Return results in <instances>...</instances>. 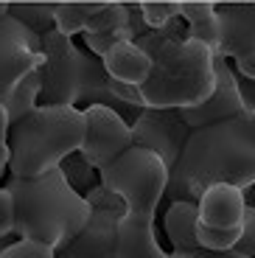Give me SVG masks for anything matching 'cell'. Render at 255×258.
<instances>
[{"instance_id": "6da1fadb", "label": "cell", "mask_w": 255, "mask_h": 258, "mask_svg": "<svg viewBox=\"0 0 255 258\" xmlns=\"http://www.w3.org/2000/svg\"><path fill=\"white\" fill-rule=\"evenodd\" d=\"M227 182L241 191L255 185V112L199 126L191 132L177 168L171 171L166 202H199L205 188Z\"/></svg>"}, {"instance_id": "7a4b0ae2", "label": "cell", "mask_w": 255, "mask_h": 258, "mask_svg": "<svg viewBox=\"0 0 255 258\" xmlns=\"http://www.w3.org/2000/svg\"><path fill=\"white\" fill-rule=\"evenodd\" d=\"M135 42L152 59V73L141 84L143 107L185 110L213 93L216 51L188 37L182 17H174L163 28H149Z\"/></svg>"}, {"instance_id": "3957f363", "label": "cell", "mask_w": 255, "mask_h": 258, "mask_svg": "<svg viewBox=\"0 0 255 258\" xmlns=\"http://www.w3.org/2000/svg\"><path fill=\"white\" fill-rule=\"evenodd\" d=\"M17 205L14 236L53 250L71 241L90 219V202L84 194L68 182L62 168H53L42 177H6Z\"/></svg>"}, {"instance_id": "277c9868", "label": "cell", "mask_w": 255, "mask_h": 258, "mask_svg": "<svg viewBox=\"0 0 255 258\" xmlns=\"http://www.w3.org/2000/svg\"><path fill=\"white\" fill-rule=\"evenodd\" d=\"M84 110L62 104H39L9 126L14 177H42L62 166V160L82 149Z\"/></svg>"}, {"instance_id": "5b68a950", "label": "cell", "mask_w": 255, "mask_h": 258, "mask_svg": "<svg viewBox=\"0 0 255 258\" xmlns=\"http://www.w3.org/2000/svg\"><path fill=\"white\" fill-rule=\"evenodd\" d=\"M171 171L157 152L146 146L126 149L118 160L101 168V185L115 191L126 202V216L141 222H154L160 202L166 200Z\"/></svg>"}, {"instance_id": "8992f818", "label": "cell", "mask_w": 255, "mask_h": 258, "mask_svg": "<svg viewBox=\"0 0 255 258\" xmlns=\"http://www.w3.org/2000/svg\"><path fill=\"white\" fill-rule=\"evenodd\" d=\"M84 197L90 202L87 225L53 252H56V258H115L121 222L126 216V202L101 182L90 188Z\"/></svg>"}, {"instance_id": "52a82bcc", "label": "cell", "mask_w": 255, "mask_h": 258, "mask_svg": "<svg viewBox=\"0 0 255 258\" xmlns=\"http://www.w3.org/2000/svg\"><path fill=\"white\" fill-rule=\"evenodd\" d=\"M45 64L39 68L42 90L39 104H62L76 107L79 101V76H82V48L73 45V37L59 28L42 34Z\"/></svg>"}, {"instance_id": "ba28073f", "label": "cell", "mask_w": 255, "mask_h": 258, "mask_svg": "<svg viewBox=\"0 0 255 258\" xmlns=\"http://www.w3.org/2000/svg\"><path fill=\"white\" fill-rule=\"evenodd\" d=\"M84 141H82V152L87 157L90 166H96L98 171L107 168L112 160L135 146L132 141V123L115 112L112 107H104V104H90L84 107Z\"/></svg>"}, {"instance_id": "9c48e42d", "label": "cell", "mask_w": 255, "mask_h": 258, "mask_svg": "<svg viewBox=\"0 0 255 258\" xmlns=\"http://www.w3.org/2000/svg\"><path fill=\"white\" fill-rule=\"evenodd\" d=\"M45 64L42 37L23 26L17 17L6 14L0 20V101L9 96L14 84L31 71Z\"/></svg>"}, {"instance_id": "30bf717a", "label": "cell", "mask_w": 255, "mask_h": 258, "mask_svg": "<svg viewBox=\"0 0 255 258\" xmlns=\"http://www.w3.org/2000/svg\"><path fill=\"white\" fill-rule=\"evenodd\" d=\"M194 129L185 123L179 110H154L143 107L138 121L132 123V141L135 146H146L163 157L168 171H174L182 157V149L188 143Z\"/></svg>"}, {"instance_id": "8fae6325", "label": "cell", "mask_w": 255, "mask_h": 258, "mask_svg": "<svg viewBox=\"0 0 255 258\" xmlns=\"http://www.w3.org/2000/svg\"><path fill=\"white\" fill-rule=\"evenodd\" d=\"M179 112H182L185 123L191 129L211 126V123L227 121V118H236L241 112H247V101H244V93H241V76L230 64V59L216 56V84H213V93L205 101L194 104V107H185Z\"/></svg>"}, {"instance_id": "7c38bea8", "label": "cell", "mask_w": 255, "mask_h": 258, "mask_svg": "<svg viewBox=\"0 0 255 258\" xmlns=\"http://www.w3.org/2000/svg\"><path fill=\"white\" fill-rule=\"evenodd\" d=\"M224 59H238L255 51V0H222L216 3Z\"/></svg>"}, {"instance_id": "4fadbf2b", "label": "cell", "mask_w": 255, "mask_h": 258, "mask_svg": "<svg viewBox=\"0 0 255 258\" xmlns=\"http://www.w3.org/2000/svg\"><path fill=\"white\" fill-rule=\"evenodd\" d=\"M247 213V194L236 185L216 182L205 188L199 197V225L219 227V230H236L244 225Z\"/></svg>"}, {"instance_id": "5bb4252c", "label": "cell", "mask_w": 255, "mask_h": 258, "mask_svg": "<svg viewBox=\"0 0 255 258\" xmlns=\"http://www.w3.org/2000/svg\"><path fill=\"white\" fill-rule=\"evenodd\" d=\"M101 59H104V68H107L109 76L123 84L141 87L149 79V73H152V59H149V53L135 39H123V42L112 45Z\"/></svg>"}, {"instance_id": "9a60e30c", "label": "cell", "mask_w": 255, "mask_h": 258, "mask_svg": "<svg viewBox=\"0 0 255 258\" xmlns=\"http://www.w3.org/2000/svg\"><path fill=\"white\" fill-rule=\"evenodd\" d=\"M197 227H199V202L194 200L168 202L166 213H163V230H166V239L174 247V252L199 250Z\"/></svg>"}, {"instance_id": "2e32d148", "label": "cell", "mask_w": 255, "mask_h": 258, "mask_svg": "<svg viewBox=\"0 0 255 258\" xmlns=\"http://www.w3.org/2000/svg\"><path fill=\"white\" fill-rule=\"evenodd\" d=\"M115 258H174V252H166L160 247L154 222H141V219L123 216Z\"/></svg>"}, {"instance_id": "e0dca14e", "label": "cell", "mask_w": 255, "mask_h": 258, "mask_svg": "<svg viewBox=\"0 0 255 258\" xmlns=\"http://www.w3.org/2000/svg\"><path fill=\"white\" fill-rule=\"evenodd\" d=\"M179 17L185 20L188 26V37L199 39L205 45H211L219 53V42H222V28H219V14H216V3H208V0H188V3H179Z\"/></svg>"}, {"instance_id": "ac0fdd59", "label": "cell", "mask_w": 255, "mask_h": 258, "mask_svg": "<svg viewBox=\"0 0 255 258\" xmlns=\"http://www.w3.org/2000/svg\"><path fill=\"white\" fill-rule=\"evenodd\" d=\"M39 90H42L39 71H31L28 76L20 79L12 90H9V96L0 101L3 107H6V112H9V121H12V123L20 121V118L28 115L34 107H39Z\"/></svg>"}, {"instance_id": "d6986e66", "label": "cell", "mask_w": 255, "mask_h": 258, "mask_svg": "<svg viewBox=\"0 0 255 258\" xmlns=\"http://www.w3.org/2000/svg\"><path fill=\"white\" fill-rule=\"evenodd\" d=\"M9 14L17 17L23 26H28L34 34H48L56 28V3H28V0H20V3H9Z\"/></svg>"}, {"instance_id": "ffe728a7", "label": "cell", "mask_w": 255, "mask_h": 258, "mask_svg": "<svg viewBox=\"0 0 255 258\" xmlns=\"http://www.w3.org/2000/svg\"><path fill=\"white\" fill-rule=\"evenodd\" d=\"M104 3L98 0H68V3H56V28L68 37L73 34H84L90 17L101 9Z\"/></svg>"}, {"instance_id": "44dd1931", "label": "cell", "mask_w": 255, "mask_h": 258, "mask_svg": "<svg viewBox=\"0 0 255 258\" xmlns=\"http://www.w3.org/2000/svg\"><path fill=\"white\" fill-rule=\"evenodd\" d=\"M59 168L65 171L68 182H71V185L76 188L79 194H87L90 188H96L98 182H101V171H98L96 166H90L87 157H84L82 152H73V155H68Z\"/></svg>"}, {"instance_id": "7402d4cb", "label": "cell", "mask_w": 255, "mask_h": 258, "mask_svg": "<svg viewBox=\"0 0 255 258\" xmlns=\"http://www.w3.org/2000/svg\"><path fill=\"white\" fill-rule=\"evenodd\" d=\"M197 239H199V247H205V250H216V252L236 250L238 239H241V227H236V230H219V227L199 225Z\"/></svg>"}, {"instance_id": "603a6c76", "label": "cell", "mask_w": 255, "mask_h": 258, "mask_svg": "<svg viewBox=\"0 0 255 258\" xmlns=\"http://www.w3.org/2000/svg\"><path fill=\"white\" fill-rule=\"evenodd\" d=\"M141 9L149 28H163L174 17H179V3H174V0H146V3H141Z\"/></svg>"}, {"instance_id": "cb8c5ba5", "label": "cell", "mask_w": 255, "mask_h": 258, "mask_svg": "<svg viewBox=\"0 0 255 258\" xmlns=\"http://www.w3.org/2000/svg\"><path fill=\"white\" fill-rule=\"evenodd\" d=\"M0 258H56V252H53V247H48V244L17 239L12 247H6V250L0 252Z\"/></svg>"}, {"instance_id": "d4e9b609", "label": "cell", "mask_w": 255, "mask_h": 258, "mask_svg": "<svg viewBox=\"0 0 255 258\" xmlns=\"http://www.w3.org/2000/svg\"><path fill=\"white\" fill-rule=\"evenodd\" d=\"M14 227H17V205H14L12 191L0 185V239L14 236Z\"/></svg>"}, {"instance_id": "484cf974", "label": "cell", "mask_w": 255, "mask_h": 258, "mask_svg": "<svg viewBox=\"0 0 255 258\" xmlns=\"http://www.w3.org/2000/svg\"><path fill=\"white\" fill-rule=\"evenodd\" d=\"M238 252H244L247 258H255V205L247 202V213H244V225H241V239L236 244Z\"/></svg>"}, {"instance_id": "4316f807", "label": "cell", "mask_w": 255, "mask_h": 258, "mask_svg": "<svg viewBox=\"0 0 255 258\" xmlns=\"http://www.w3.org/2000/svg\"><path fill=\"white\" fill-rule=\"evenodd\" d=\"M174 258H247V255L238 252V250L216 252V250H205V247H199V250H191V252H174Z\"/></svg>"}, {"instance_id": "83f0119b", "label": "cell", "mask_w": 255, "mask_h": 258, "mask_svg": "<svg viewBox=\"0 0 255 258\" xmlns=\"http://www.w3.org/2000/svg\"><path fill=\"white\" fill-rule=\"evenodd\" d=\"M230 62H233V68H236V73L241 79H252V82H255V51L247 53V56L230 59Z\"/></svg>"}, {"instance_id": "f1b7e54d", "label": "cell", "mask_w": 255, "mask_h": 258, "mask_svg": "<svg viewBox=\"0 0 255 258\" xmlns=\"http://www.w3.org/2000/svg\"><path fill=\"white\" fill-rule=\"evenodd\" d=\"M6 174H12V152H9V143L0 146V180H6Z\"/></svg>"}, {"instance_id": "f546056e", "label": "cell", "mask_w": 255, "mask_h": 258, "mask_svg": "<svg viewBox=\"0 0 255 258\" xmlns=\"http://www.w3.org/2000/svg\"><path fill=\"white\" fill-rule=\"evenodd\" d=\"M9 126H12V121H9V112H6V107L0 104V146L9 141Z\"/></svg>"}, {"instance_id": "4dcf8cb0", "label": "cell", "mask_w": 255, "mask_h": 258, "mask_svg": "<svg viewBox=\"0 0 255 258\" xmlns=\"http://www.w3.org/2000/svg\"><path fill=\"white\" fill-rule=\"evenodd\" d=\"M6 14H9V3H3V0H0V20L6 17Z\"/></svg>"}, {"instance_id": "1f68e13d", "label": "cell", "mask_w": 255, "mask_h": 258, "mask_svg": "<svg viewBox=\"0 0 255 258\" xmlns=\"http://www.w3.org/2000/svg\"><path fill=\"white\" fill-rule=\"evenodd\" d=\"M143 3H146V0H143ZM174 3H188V0H174Z\"/></svg>"}, {"instance_id": "d6a6232c", "label": "cell", "mask_w": 255, "mask_h": 258, "mask_svg": "<svg viewBox=\"0 0 255 258\" xmlns=\"http://www.w3.org/2000/svg\"><path fill=\"white\" fill-rule=\"evenodd\" d=\"M3 3H6V0H3Z\"/></svg>"}]
</instances>
